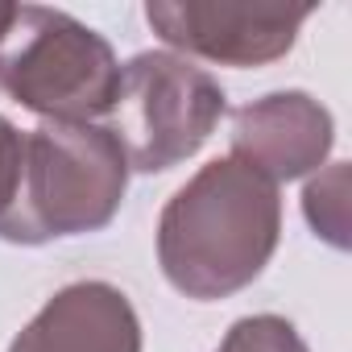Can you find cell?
Here are the masks:
<instances>
[{"instance_id":"cell-1","label":"cell","mask_w":352,"mask_h":352,"mask_svg":"<svg viewBox=\"0 0 352 352\" xmlns=\"http://www.w3.org/2000/svg\"><path fill=\"white\" fill-rule=\"evenodd\" d=\"M278 183L228 153L208 162L162 208L157 265L179 294L216 302L261 278L278 249Z\"/></svg>"},{"instance_id":"cell-2","label":"cell","mask_w":352,"mask_h":352,"mask_svg":"<svg viewBox=\"0 0 352 352\" xmlns=\"http://www.w3.org/2000/svg\"><path fill=\"white\" fill-rule=\"evenodd\" d=\"M129 187V153L108 124L46 120L25 133V179L9 224L13 245H46L112 224Z\"/></svg>"},{"instance_id":"cell-3","label":"cell","mask_w":352,"mask_h":352,"mask_svg":"<svg viewBox=\"0 0 352 352\" xmlns=\"http://www.w3.org/2000/svg\"><path fill=\"white\" fill-rule=\"evenodd\" d=\"M0 91L42 120L96 124L116 108L120 58L104 34L71 13L17 5L0 42Z\"/></svg>"},{"instance_id":"cell-4","label":"cell","mask_w":352,"mask_h":352,"mask_svg":"<svg viewBox=\"0 0 352 352\" xmlns=\"http://www.w3.org/2000/svg\"><path fill=\"white\" fill-rule=\"evenodd\" d=\"M116 137L129 170L162 174L204 149L228 112L224 87L195 63L170 50H145L120 67Z\"/></svg>"},{"instance_id":"cell-5","label":"cell","mask_w":352,"mask_h":352,"mask_svg":"<svg viewBox=\"0 0 352 352\" xmlns=\"http://www.w3.org/2000/svg\"><path fill=\"white\" fill-rule=\"evenodd\" d=\"M315 5H208V0H149V30L195 58L220 67H265L294 50Z\"/></svg>"},{"instance_id":"cell-6","label":"cell","mask_w":352,"mask_h":352,"mask_svg":"<svg viewBox=\"0 0 352 352\" xmlns=\"http://www.w3.org/2000/svg\"><path fill=\"white\" fill-rule=\"evenodd\" d=\"M331 141L336 120L307 91H274L236 108L232 116V157L278 187L319 170L331 153Z\"/></svg>"},{"instance_id":"cell-7","label":"cell","mask_w":352,"mask_h":352,"mask_svg":"<svg viewBox=\"0 0 352 352\" xmlns=\"http://www.w3.org/2000/svg\"><path fill=\"white\" fill-rule=\"evenodd\" d=\"M9 352H141V319L112 282H71L17 331Z\"/></svg>"},{"instance_id":"cell-8","label":"cell","mask_w":352,"mask_h":352,"mask_svg":"<svg viewBox=\"0 0 352 352\" xmlns=\"http://www.w3.org/2000/svg\"><path fill=\"white\" fill-rule=\"evenodd\" d=\"M302 212L315 236H323L331 249H348V162L327 166L307 183Z\"/></svg>"},{"instance_id":"cell-9","label":"cell","mask_w":352,"mask_h":352,"mask_svg":"<svg viewBox=\"0 0 352 352\" xmlns=\"http://www.w3.org/2000/svg\"><path fill=\"white\" fill-rule=\"evenodd\" d=\"M220 352H311L290 319L282 315H245L228 327Z\"/></svg>"},{"instance_id":"cell-10","label":"cell","mask_w":352,"mask_h":352,"mask_svg":"<svg viewBox=\"0 0 352 352\" xmlns=\"http://www.w3.org/2000/svg\"><path fill=\"white\" fill-rule=\"evenodd\" d=\"M21 179H25V133L0 116V241L9 236L21 199Z\"/></svg>"},{"instance_id":"cell-11","label":"cell","mask_w":352,"mask_h":352,"mask_svg":"<svg viewBox=\"0 0 352 352\" xmlns=\"http://www.w3.org/2000/svg\"><path fill=\"white\" fill-rule=\"evenodd\" d=\"M13 17H17V5H0V42H5V34H9V25H13Z\"/></svg>"}]
</instances>
